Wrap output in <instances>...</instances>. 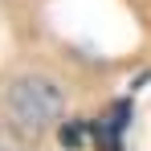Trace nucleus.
<instances>
[{
  "mask_svg": "<svg viewBox=\"0 0 151 151\" xmlns=\"http://www.w3.org/2000/svg\"><path fill=\"white\" fill-rule=\"evenodd\" d=\"M127 127H131V102L119 98L106 106V114L90 123V139H94V147L98 151H123V135Z\"/></svg>",
  "mask_w": 151,
  "mask_h": 151,
  "instance_id": "2",
  "label": "nucleus"
},
{
  "mask_svg": "<svg viewBox=\"0 0 151 151\" xmlns=\"http://www.w3.org/2000/svg\"><path fill=\"white\" fill-rule=\"evenodd\" d=\"M4 119L8 131L25 143H37L57 119H61V90L53 86L49 78H17L4 90Z\"/></svg>",
  "mask_w": 151,
  "mask_h": 151,
  "instance_id": "1",
  "label": "nucleus"
}]
</instances>
